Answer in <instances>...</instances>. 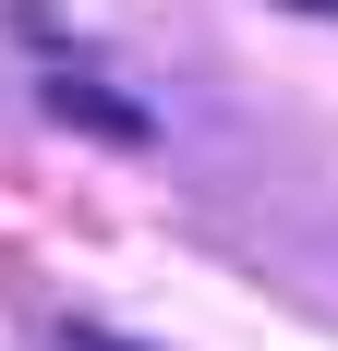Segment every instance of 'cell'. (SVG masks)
Wrapping results in <instances>:
<instances>
[{"label":"cell","instance_id":"1","mask_svg":"<svg viewBox=\"0 0 338 351\" xmlns=\"http://www.w3.org/2000/svg\"><path fill=\"white\" fill-rule=\"evenodd\" d=\"M36 97L61 109L73 134H97V145H157V121H145L121 85H97V73H36Z\"/></svg>","mask_w":338,"mask_h":351},{"label":"cell","instance_id":"2","mask_svg":"<svg viewBox=\"0 0 338 351\" xmlns=\"http://www.w3.org/2000/svg\"><path fill=\"white\" fill-rule=\"evenodd\" d=\"M49 351H145V339H121V327H85V315H61V327H49Z\"/></svg>","mask_w":338,"mask_h":351},{"label":"cell","instance_id":"3","mask_svg":"<svg viewBox=\"0 0 338 351\" xmlns=\"http://www.w3.org/2000/svg\"><path fill=\"white\" fill-rule=\"evenodd\" d=\"M290 12H326V25H338V0H290Z\"/></svg>","mask_w":338,"mask_h":351}]
</instances>
